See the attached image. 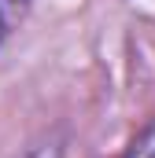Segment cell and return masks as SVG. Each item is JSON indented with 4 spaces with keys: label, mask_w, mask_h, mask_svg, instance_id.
<instances>
[{
    "label": "cell",
    "mask_w": 155,
    "mask_h": 158,
    "mask_svg": "<svg viewBox=\"0 0 155 158\" xmlns=\"http://www.w3.org/2000/svg\"><path fill=\"white\" fill-rule=\"evenodd\" d=\"M126 158H155V125H148V129L129 143Z\"/></svg>",
    "instance_id": "2"
},
{
    "label": "cell",
    "mask_w": 155,
    "mask_h": 158,
    "mask_svg": "<svg viewBox=\"0 0 155 158\" xmlns=\"http://www.w3.org/2000/svg\"><path fill=\"white\" fill-rule=\"evenodd\" d=\"M26 11H30V0H0V37L11 33Z\"/></svg>",
    "instance_id": "1"
}]
</instances>
